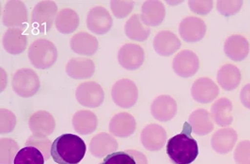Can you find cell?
<instances>
[{
    "mask_svg": "<svg viewBox=\"0 0 250 164\" xmlns=\"http://www.w3.org/2000/svg\"><path fill=\"white\" fill-rule=\"evenodd\" d=\"M191 126L187 122L183 131L170 138L167 144V154L173 164H191L199 155L197 141L191 136Z\"/></svg>",
    "mask_w": 250,
    "mask_h": 164,
    "instance_id": "1",
    "label": "cell"
},
{
    "mask_svg": "<svg viewBox=\"0 0 250 164\" xmlns=\"http://www.w3.org/2000/svg\"><path fill=\"white\" fill-rule=\"evenodd\" d=\"M86 142L75 134H63L53 141L51 157L58 164H78L85 157Z\"/></svg>",
    "mask_w": 250,
    "mask_h": 164,
    "instance_id": "2",
    "label": "cell"
},
{
    "mask_svg": "<svg viewBox=\"0 0 250 164\" xmlns=\"http://www.w3.org/2000/svg\"><path fill=\"white\" fill-rule=\"evenodd\" d=\"M28 59L38 69H48L58 59L57 47L46 39H38L28 48Z\"/></svg>",
    "mask_w": 250,
    "mask_h": 164,
    "instance_id": "3",
    "label": "cell"
},
{
    "mask_svg": "<svg viewBox=\"0 0 250 164\" xmlns=\"http://www.w3.org/2000/svg\"><path fill=\"white\" fill-rule=\"evenodd\" d=\"M58 6L52 0L39 2L31 13L32 25L42 33L48 32L58 15Z\"/></svg>",
    "mask_w": 250,
    "mask_h": 164,
    "instance_id": "4",
    "label": "cell"
},
{
    "mask_svg": "<svg viewBox=\"0 0 250 164\" xmlns=\"http://www.w3.org/2000/svg\"><path fill=\"white\" fill-rule=\"evenodd\" d=\"M13 89L21 97H31L40 89L39 76L32 69H19L13 75Z\"/></svg>",
    "mask_w": 250,
    "mask_h": 164,
    "instance_id": "5",
    "label": "cell"
},
{
    "mask_svg": "<svg viewBox=\"0 0 250 164\" xmlns=\"http://www.w3.org/2000/svg\"><path fill=\"white\" fill-rule=\"evenodd\" d=\"M111 95L113 101L117 106L129 109L138 101V87L131 79H120L113 85Z\"/></svg>",
    "mask_w": 250,
    "mask_h": 164,
    "instance_id": "6",
    "label": "cell"
},
{
    "mask_svg": "<svg viewBox=\"0 0 250 164\" xmlns=\"http://www.w3.org/2000/svg\"><path fill=\"white\" fill-rule=\"evenodd\" d=\"M76 100L83 107L97 108L104 99V93L100 84L88 81L81 83L75 91Z\"/></svg>",
    "mask_w": 250,
    "mask_h": 164,
    "instance_id": "7",
    "label": "cell"
},
{
    "mask_svg": "<svg viewBox=\"0 0 250 164\" xmlns=\"http://www.w3.org/2000/svg\"><path fill=\"white\" fill-rule=\"evenodd\" d=\"M2 20L4 25L9 28H25L27 22V10L25 3L19 0L8 1L4 7Z\"/></svg>",
    "mask_w": 250,
    "mask_h": 164,
    "instance_id": "8",
    "label": "cell"
},
{
    "mask_svg": "<svg viewBox=\"0 0 250 164\" xmlns=\"http://www.w3.org/2000/svg\"><path fill=\"white\" fill-rule=\"evenodd\" d=\"M172 68L176 74L182 77L194 76L200 68L199 57L193 51H181L173 59Z\"/></svg>",
    "mask_w": 250,
    "mask_h": 164,
    "instance_id": "9",
    "label": "cell"
},
{
    "mask_svg": "<svg viewBox=\"0 0 250 164\" xmlns=\"http://www.w3.org/2000/svg\"><path fill=\"white\" fill-rule=\"evenodd\" d=\"M112 21V17L108 11L102 6H97L88 12L87 26L91 32L97 35H103L110 30Z\"/></svg>",
    "mask_w": 250,
    "mask_h": 164,
    "instance_id": "10",
    "label": "cell"
},
{
    "mask_svg": "<svg viewBox=\"0 0 250 164\" xmlns=\"http://www.w3.org/2000/svg\"><path fill=\"white\" fill-rule=\"evenodd\" d=\"M207 26L204 21L198 17L189 16L182 20L179 32L182 39L188 43L199 42L205 36Z\"/></svg>",
    "mask_w": 250,
    "mask_h": 164,
    "instance_id": "11",
    "label": "cell"
},
{
    "mask_svg": "<svg viewBox=\"0 0 250 164\" xmlns=\"http://www.w3.org/2000/svg\"><path fill=\"white\" fill-rule=\"evenodd\" d=\"M145 59L143 48L135 44H126L121 47L118 53V61L127 70H137Z\"/></svg>",
    "mask_w": 250,
    "mask_h": 164,
    "instance_id": "12",
    "label": "cell"
},
{
    "mask_svg": "<svg viewBox=\"0 0 250 164\" xmlns=\"http://www.w3.org/2000/svg\"><path fill=\"white\" fill-rule=\"evenodd\" d=\"M143 146L149 151H158L167 141V132L158 124H150L145 126L140 134Z\"/></svg>",
    "mask_w": 250,
    "mask_h": 164,
    "instance_id": "13",
    "label": "cell"
},
{
    "mask_svg": "<svg viewBox=\"0 0 250 164\" xmlns=\"http://www.w3.org/2000/svg\"><path fill=\"white\" fill-rule=\"evenodd\" d=\"M191 94L195 101L206 104L213 101L219 94V89L211 78L200 77L192 85Z\"/></svg>",
    "mask_w": 250,
    "mask_h": 164,
    "instance_id": "14",
    "label": "cell"
},
{
    "mask_svg": "<svg viewBox=\"0 0 250 164\" xmlns=\"http://www.w3.org/2000/svg\"><path fill=\"white\" fill-rule=\"evenodd\" d=\"M150 113L160 122L170 121L177 114V103L169 95L157 96L151 103Z\"/></svg>",
    "mask_w": 250,
    "mask_h": 164,
    "instance_id": "15",
    "label": "cell"
},
{
    "mask_svg": "<svg viewBox=\"0 0 250 164\" xmlns=\"http://www.w3.org/2000/svg\"><path fill=\"white\" fill-rule=\"evenodd\" d=\"M137 128V122L133 115L120 113L112 117L109 123V132L113 136L126 138L131 136Z\"/></svg>",
    "mask_w": 250,
    "mask_h": 164,
    "instance_id": "16",
    "label": "cell"
},
{
    "mask_svg": "<svg viewBox=\"0 0 250 164\" xmlns=\"http://www.w3.org/2000/svg\"><path fill=\"white\" fill-rule=\"evenodd\" d=\"M118 141L111 134L102 132L94 136L89 142V151L95 158L106 157L118 149Z\"/></svg>",
    "mask_w": 250,
    "mask_h": 164,
    "instance_id": "17",
    "label": "cell"
},
{
    "mask_svg": "<svg viewBox=\"0 0 250 164\" xmlns=\"http://www.w3.org/2000/svg\"><path fill=\"white\" fill-rule=\"evenodd\" d=\"M23 27L8 28L3 36V47L5 50L13 55L21 54L27 46V37Z\"/></svg>",
    "mask_w": 250,
    "mask_h": 164,
    "instance_id": "18",
    "label": "cell"
},
{
    "mask_svg": "<svg viewBox=\"0 0 250 164\" xmlns=\"http://www.w3.org/2000/svg\"><path fill=\"white\" fill-rule=\"evenodd\" d=\"M238 139L237 132L230 127H224L217 130L211 139L213 150L218 154H227L231 151Z\"/></svg>",
    "mask_w": 250,
    "mask_h": 164,
    "instance_id": "19",
    "label": "cell"
},
{
    "mask_svg": "<svg viewBox=\"0 0 250 164\" xmlns=\"http://www.w3.org/2000/svg\"><path fill=\"white\" fill-rule=\"evenodd\" d=\"M181 41L168 30H162L153 39V48L157 54L164 57L170 56L181 47Z\"/></svg>",
    "mask_w": 250,
    "mask_h": 164,
    "instance_id": "20",
    "label": "cell"
},
{
    "mask_svg": "<svg viewBox=\"0 0 250 164\" xmlns=\"http://www.w3.org/2000/svg\"><path fill=\"white\" fill-rule=\"evenodd\" d=\"M225 54L233 62L245 60L250 53V43L244 36L231 35L226 40Z\"/></svg>",
    "mask_w": 250,
    "mask_h": 164,
    "instance_id": "21",
    "label": "cell"
},
{
    "mask_svg": "<svg viewBox=\"0 0 250 164\" xmlns=\"http://www.w3.org/2000/svg\"><path fill=\"white\" fill-rule=\"evenodd\" d=\"M141 20L144 25H159L165 18L166 10L162 2L157 0L145 1L141 8Z\"/></svg>",
    "mask_w": 250,
    "mask_h": 164,
    "instance_id": "22",
    "label": "cell"
},
{
    "mask_svg": "<svg viewBox=\"0 0 250 164\" xmlns=\"http://www.w3.org/2000/svg\"><path fill=\"white\" fill-rule=\"evenodd\" d=\"M28 126L33 134L48 136L53 133L56 123L54 117L48 112L40 111L30 116Z\"/></svg>",
    "mask_w": 250,
    "mask_h": 164,
    "instance_id": "23",
    "label": "cell"
},
{
    "mask_svg": "<svg viewBox=\"0 0 250 164\" xmlns=\"http://www.w3.org/2000/svg\"><path fill=\"white\" fill-rule=\"evenodd\" d=\"M70 46L72 50L76 54L92 56L98 50L99 44L98 40L93 35L87 32H79L72 37Z\"/></svg>",
    "mask_w": 250,
    "mask_h": 164,
    "instance_id": "24",
    "label": "cell"
},
{
    "mask_svg": "<svg viewBox=\"0 0 250 164\" xmlns=\"http://www.w3.org/2000/svg\"><path fill=\"white\" fill-rule=\"evenodd\" d=\"M95 64L93 61L85 58L71 59L66 65L67 75L75 79H86L94 74Z\"/></svg>",
    "mask_w": 250,
    "mask_h": 164,
    "instance_id": "25",
    "label": "cell"
},
{
    "mask_svg": "<svg viewBox=\"0 0 250 164\" xmlns=\"http://www.w3.org/2000/svg\"><path fill=\"white\" fill-rule=\"evenodd\" d=\"M188 123L191 126L192 131L198 136H204L213 131L211 114L204 109H198L190 114Z\"/></svg>",
    "mask_w": 250,
    "mask_h": 164,
    "instance_id": "26",
    "label": "cell"
},
{
    "mask_svg": "<svg viewBox=\"0 0 250 164\" xmlns=\"http://www.w3.org/2000/svg\"><path fill=\"white\" fill-rule=\"evenodd\" d=\"M232 103L226 97L217 99L211 108V116L214 123L219 126H229L233 121Z\"/></svg>",
    "mask_w": 250,
    "mask_h": 164,
    "instance_id": "27",
    "label": "cell"
},
{
    "mask_svg": "<svg viewBox=\"0 0 250 164\" xmlns=\"http://www.w3.org/2000/svg\"><path fill=\"white\" fill-rule=\"evenodd\" d=\"M217 83L225 91H233L241 82V72L233 64H225L217 72Z\"/></svg>",
    "mask_w": 250,
    "mask_h": 164,
    "instance_id": "28",
    "label": "cell"
},
{
    "mask_svg": "<svg viewBox=\"0 0 250 164\" xmlns=\"http://www.w3.org/2000/svg\"><path fill=\"white\" fill-rule=\"evenodd\" d=\"M97 125V117L92 112L79 111L73 116V126L78 134L89 135L96 130Z\"/></svg>",
    "mask_w": 250,
    "mask_h": 164,
    "instance_id": "29",
    "label": "cell"
},
{
    "mask_svg": "<svg viewBox=\"0 0 250 164\" xmlns=\"http://www.w3.org/2000/svg\"><path fill=\"white\" fill-rule=\"evenodd\" d=\"M125 35L131 40L143 42L150 36V29L143 24L141 15L134 14L125 25Z\"/></svg>",
    "mask_w": 250,
    "mask_h": 164,
    "instance_id": "30",
    "label": "cell"
},
{
    "mask_svg": "<svg viewBox=\"0 0 250 164\" xmlns=\"http://www.w3.org/2000/svg\"><path fill=\"white\" fill-rule=\"evenodd\" d=\"M55 25L61 33L70 34L74 32L79 25L78 14L72 9H63L58 13Z\"/></svg>",
    "mask_w": 250,
    "mask_h": 164,
    "instance_id": "31",
    "label": "cell"
},
{
    "mask_svg": "<svg viewBox=\"0 0 250 164\" xmlns=\"http://www.w3.org/2000/svg\"><path fill=\"white\" fill-rule=\"evenodd\" d=\"M45 159L42 152L34 146H25L17 153L13 164H44Z\"/></svg>",
    "mask_w": 250,
    "mask_h": 164,
    "instance_id": "32",
    "label": "cell"
},
{
    "mask_svg": "<svg viewBox=\"0 0 250 164\" xmlns=\"http://www.w3.org/2000/svg\"><path fill=\"white\" fill-rule=\"evenodd\" d=\"M0 164H13L19 152V145L14 140L2 138L0 140Z\"/></svg>",
    "mask_w": 250,
    "mask_h": 164,
    "instance_id": "33",
    "label": "cell"
},
{
    "mask_svg": "<svg viewBox=\"0 0 250 164\" xmlns=\"http://www.w3.org/2000/svg\"><path fill=\"white\" fill-rule=\"evenodd\" d=\"M52 144L50 140L44 135L40 134H33L31 135L25 141V146H34L42 152L44 156L45 161H48L51 157V149Z\"/></svg>",
    "mask_w": 250,
    "mask_h": 164,
    "instance_id": "34",
    "label": "cell"
},
{
    "mask_svg": "<svg viewBox=\"0 0 250 164\" xmlns=\"http://www.w3.org/2000/svg\"><path fill=\"white\" fill-rule=\"evenodd\" d=\"M135 6L134 1L130 0H113L110 2V8L113 14L117 18H125L133 11Z\"/></svg>",
    "mask_w": 250,
    "mask_h": 164,
    "instance_id": "35",
    "label": "cell"
},
{
    "mask_svg": "<svg viewBox=\"0 0 250 164\" xmlns=\"http://www.w3.org/2000/svg\"><path fill=\"white\" fill-rule=\"evenodd\" d=\"M243 6L241 0H218L216 8L220 14L224 16H231L237 13Z\"/></svg>",
    "mask_w": 250,
    "mask_h": 164,
    "instance_id": "36",
    "label": "cell"
},
{
    "mask_svg": "<svg viewBox=\"0 0 250 164\" xmlns=\"http://www.w3.org/2000/svg\"><path fill=\"white\" fill-rule=\"evenodd\" d=\"M99 164H137L135 158L126 151L114 152Z\"/></svg>",
    "mask_w": 250,
    "mask_h": 164,
    "instance_id": "37",
    "label": "cell"
},
{
    "mask_svg": "<svg viewBox=\"0 0 250 164\" xmlns=\"http://www.w3.org/2000/svg\"><path fill=\"white\" fill-rule=\"evenodd\" d=\"M0 114H1V124H0L1 134H7L12 132L16 126L15 115L7 109H1Z\"/></svg>",
    "mask_w": 250,
    "mask_h": 164,
    "instance_id": "38",
    "label": "cell"
},
{
    "mask_svg": "<svg viewBox=\"0 0 250 164\" xmlns=\"http://www.w3.org/2000/svg\"><path fill=\"white\" fill-rule=\"evenodd\" d=\"M234 161L237 164H250V141L238 143L234 151Z\"/></svg>",
    "mask_w": 250,
    "mask_h": 164,
    "instance_id": "39",
    "label": "cell"
},
{
    "mask_svg": "<svg viewBox=\"0 0 250 164\" xmlns=\"http://www.w3.org/2000/svg\"><path fill=\"white\" fill-rule=\"evenodd\" d=\"M213 1L211 0H203V1H197V0H191L188 1L189 9L193 13H198L200 15H206L210 13L213 9Z\"/></svg>",
    "mask_w": 250,
    "mask_h": 164,
    "instance_id": "40",
    "label": "cell"
},
{
    "mask_svg": "<svg viewBox=\"0 0 250 164\" xmlns=\"http://www.w3.org/2000/svg\"><path fill=\"white\" fill-rule=\"evenodd\" d=\"M240 100L243 106L250 110V83L245 85L240 93Z\"/></svg>",
    "mask_w": 250,
    "mask_h": 164,
    "instance_id": "41",
    "label": "cell"
},
{
    "mask_svg": "<svg viewBox=\"0 0 250 164\" xmlns=\"http://www.w3.org/2000/svg\"><path fill=\"white\" fill-rule=\"evenodd\" d=\"M126 152L129 153L130 155H132L135 158L137 164H148L147 158H146V156L143 153L136 151V150H127Z\"/></svg>",
    "mask_w": 250,
    "mask_h": 164,
    "instance_id": "42",
    "label": "cell"
}]
</instances>
